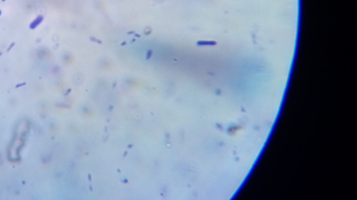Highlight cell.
<instances>
[{"mask_svg":"<svg viewBox=\"0 0 357 200\" xmlns=\"http://www.w3.org/2000/svg\"><path fill=\"white\" fill-rule=\"evenodd\" d=\"M43 20H44V17H43L42 15L38 16V17H36L34 20H33V21L31 22V24H30V25H29L30 29H36V27H37L38 25H39L40 24L43 22Z\"/></svg>","mask_w":357,"mask_h":200,"instance_id":"1","label":"cell"},{"mask_svg":"<svg viewBox=\"0 0 357 200\" xmlns=\"http://www.w3.org/2000/svg\"><path fill=\"white\" fill-rule=\"evenodd\" d=\"M24 85H25V83H23V84H19V85H17V86H16V88H18V87H20V86H24Z\"/></svg>","mask_w":357,"mask_h":200,"instance_id":"2","label":"cell"},{"mask_svg":"<svg viewBox=\"0 0 357 200\" xmlns=\"http://www.w3.org/2000/svg\"><path fill=\"white\" fill-rule=\"evenodd\" d=\"M1 10H0V15H1Z\"/></svg>","mask_w":357,"mask_h":200,"instance_id":"3","label":"cell"}]
</instances>
